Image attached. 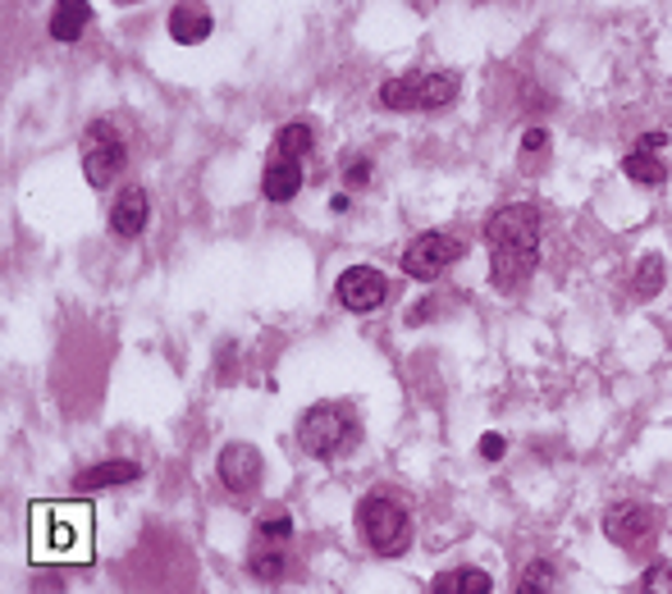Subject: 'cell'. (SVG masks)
Returning <instances> with one entry per match:
<instances>
[{"label":"cell","mask_w":672,"mask_h":594,"mask_svg":"<svg viewBox=\"0 0 672 594\" xmlns=\"http://www.w3.org/2000/svg\"><path fill=\"white\" fill-rule=\"evenodd\" d=\"M458 74H448V69H435V74H403V78H389L380 83V106L384 110H398V114H421V110H444L458 97Z\"/></svg>","instance_id":"6da1fadb"},{"label":"cell","mask_w":672,"mask_h":594,"mask_svg":"<svg viewBox=\"0 0 672 594\" xmlns=\"http://www.w3.org/2000/svg\"><path fill=\"white\" fill-rule=\"evenodd\" d=\"M357 531L380 558H398L407 554V544H412V517L398 498L389 494H367L362 504H357Z\"/></svg>","instance_id":"7a4b0ae2"},{"label":"cell","mask_w":672,"mask_h":594,"mask_svg":"<svg viewBox=\"0 0 672 594\" xmlns=\"http://www.w3.org/2000/svg\"><path fill=\"white\" fill-rule=\"evenodd\" d=\"M298 444H302V453L329 462L357 444V425L339 402H316V408H307L298 416Z\"/></svg>","instance_id":"3957f363"},{"label":"cell","mask_w":672,"mask_h":594,"mask_svg":"<svg viewBox=\"0 0 672 594\" xmlns=\"http://www.w3.org/2000/svg\"><path fill=\"white\" fill-rule=\"evenodd\" d=\"M129 165V142L119 137V129L110 124V119H92L87 133H83V174L87 183L101 193V187H110L119 174H124Z\"/></svg>","instance_id":"277c9868"},{"label":"cell","mask_w":672,"mask_h":594,"mask_svg":"<svg viewBox=\"0 0 672 594\" xmlns=\"http://www.w3.org/2000/svg\"><path fill=\"white\" fill-rule=\"evenodd\" d=\"M33 526H37V549H33L37 562L64 558V554L83 558V544H87V517H83V508H37Z\"/></svg>","instance_id":"5b68a950"},{"label":"cell","mask_w":672,"mask_h":594,"mask_svg":"<svg viewBox=\"0 0 672 594\" xmlns=\"http://www.w3.org/2000/svg\"><path fill=\"white\" fill-rule=\"evenodd\" d=\"M463 256H467V243H463V238L430 229V233L412 238V243L403 247V275H407V279H421V283H435L448 266H458Z\"/></svg>","instance_id":"8992f818"},{"label":"cell","mask_w":672,"mask_h":594,"mask_svg":"<svg viewBox=\"0 0 672 594\" xmlns=\"http://www.w3.org/2000/svg\"><path fill=\"white\" fill-rule=\"evenodd\" d=\"M540 206L531 202H508L485 220V243L490 247H540Z\"/></svg>","instance_id":"52a82bcc"},{"label":"cell","mask_w":672,"mask_h":594,"mask_svg":"<svg viewBox=\"0 0 672 594\" xmlns=\"http://www.w3.org/2000/svg\"><path fill=\"white\" fill-rule=\"evenodd\" d=\"M215 475L233 498H252L261 489V475H266V458H261L256 444H225L220 458H215Z\"/></svg>","instance_id":"ba28073f"},{"label":"cell","mask_w":672,"mask_h":594,"mask_svg":"<svg viewBox=\"0 0 672 594\" xmlns=\"http://www.w3.org/2000/svg\"><path fill=\"white\" fill-rule=\"evenodd\" d=\"M599 526H604V535L617 544V549L636 554L659 535V512L645 508V504H613V508H604V517H599Z\"/></svg>","instance_id":"9c48e42d"},{"label":"cell","mask_w":672,"mask_h":594,"mask_svg":"<svg viewBox=\"0 0 672 594\" xmlns=\"http://www.w3.org/2000/svg\"><path fill=\"white\" fill-rule=\"evenodd\" d=\"M334 293H339V306H348L352 316H371L389 302V279H384L375 266H352V270L339 275Z\"/></svg>","instance_id":"30bf717a"},{"label":"cell","mask_w":672,"mask_h":594,"mask_svg":"<svg viewBox=\"0 0 672 594\" xmlns=\"http://www.w3.org/2000/svg\"><path fill=\"white\" fill-rule=\"evenodd\" d=\"M540 266V247H490V283L499 293L517 298Z\"/></svg>","instance_id":"8fae6325"},{"label":"cell","mask_w":672,"mask_h":594,"mask_svg":"<svg viewBox=\"0 0 672 594\" xmlns=\"http://www.w3.org/2000/svg\"><path fill=\"white\" fill-rule=\"evenodd\" d=\"M152 225V197H147V187H137L129 183L124 193H119L110 202V233L115 238H142Z\"/></svg>","instance_id":"7c38bea8"},{"label":"cell","mask_w":672,"mask_h":594,"mask_svg":"<svg viewBox=\"0 0 672 594\" xmlns=\"http://www.w3.org/2000/svg\"><path fill=\"white\" fill-rule=\"evenodd\" d=\"M302 183H307L302 160H293V156H271L266 174H261V197L284 206V202H293L302 193Z\"/></svg>","instance_id":"4fadbf2b"},{"label":"cell","mask_w":672,"mask_h":594,"mask_svg":"<svg viewBox=\"0 0 672 594\" xmlns=\"http://www.w3.org/2000/svg\"><path fill=\"white\" fill-rule=\"evenodd\" d=\"M211 28H215V19H211V10H206V0H179V5L170 10V37H175L179 46L206 41Z\"/></svg>","instance_id":"5bb4252c"},{"label":"cell","mask_w":672,"mask_h":594,"mask_svg":"<svg viewBox=\"0 0 672 594\" xmlns=\"http://www.w3.org/2000/svg\"><path fill=\"white\" fill-rule=\"evenodd\" d=\"M142 475V466L137 462H129V458H110V462H96V466H87V471H79V489L87 494V489H119V485H133Z\"/></svg>","instance_id":"9a60e30c"},{"label":"cell","mask_w":672,"mask_h":594,"mask_svg":"<svg viewBox=\"0 0 672 594\" xmlns=\"http://www.w3.org/2000/svg\"><path fill=\"white\" fill-rule=\"evenodd\" d=\"M87 23H92V5H87V0H56V10H51V37L56 41L74 46L87 33Z\"/></svg>","instance_id":"2e32d148"},{"label":"cell","mask_w":672,"mask_h":594,"mask_svg":"<svg viewBox=\"0 0 672 594\" xmlns=\"http://www.w3.org/2000/svg\"><path fill=\"white\" fill-rule=\"evenodd\" d=\"M494 577L485 567H453V572H440L430 581V594H490Z\"/></svg>","instance_id":"e0dca14e"},{"label":"cell","mask_w":672,"mask_h":594,"mask_svg":"<svg viewBox=\"0 0 672 594\" xmlns=\"http://www.w3.org/2000/svg\"><path fill=\"white\" fill-rule=\"evenodd\" d=\"M549 156H554V137H549V129H526L521 133V147H517V170L521 174H540L544 165H549Z\"/></svg>","instance_id":"ac0fdd59"},{"label":"cell","mask_w":672,"mask_h":594,"mask_svg":"<svg viewBox=\"0 0 672 594\" xmlns=\"http://www.w3.org/2000/svg\"><path fill=\"white\" fill-rule=\"evenodd\" d=\"M622 174H627L632 183H640V187H663L668 165L655 151H632L627 160H622Z\"/></svg>","instance_id":"d6986e66"},{"label":"cell","mask_w":672,"mask_h":594,"mask_svg":"<svg viewBox=\"0 0 672 594\" xmlns=\"http://www.w3.org/2000/svg\"><path fill=\"white\" fill-rule=\"evenodd\" d=\"M663 256L659 252H645L640 256V266H636V279H632V293L640 298V302H650V298H659L663 293Z\"/></svg>","instance_id":"ffe728a7"},{"label":"cell","mask_w":672,"mask_h":594,"mask_svg":"<svg viewBox=\"0 0 672 594\" xmlns=\"http://www.w3.org/2000/svg\"><path fill=\"white\" fill-rule=\"evenodd\" d=\"M248 572L256 577V581H279L284 572H288V562H284V549L279 544H252V554H248Z\"/></svg>","instance_id":"44dd1931"},{"label":"cell","mask_w":672,"mask_h":594,"mask_svg":"<svg viewBox=\"0 0 672 594\" xmlns=\"http://www.w3.org/2000/svg\"><path fill=\"white\" fill-rule=\"evenodd\" d=\"M284 540H293V517L284 508H266L252 526V544H284Z\"/></svg>","instance_id":"7402d4cb"},{"label":"cell","mask_w":672,"mask_h":594,"mask_svg":"<svg viewBox=\"0 0 672 594\" xmlns=\"http://www.w3.org/2000/svg\"><path fill=\"white\" fill-rule=\"evenodd\" d=\"M311 147H316V133H311V124H284V129L275 133V156L302 160Z\"/></svg>","instance_id":"603a6c76"},{"label":"cell","mask_w":672,"mask_h":594,"mask_svg":"<svg viewBox=\"0 0 672 594\" xmlns=\"http://www.w3.org/2000/svg\"><path fill=\"white\" fill-rule=\"evenodd\" d=\"M517 590H521V594H549V590H559V567L549 562V558L526 562V572H521Z\"/></svg>","instance_id":"cb8c5ba5"},{"label":"cell","mask_w":672,"mask_h":594,"mask_svg":"<svg viewBox=\"0 0 672 594\" xmlns=\"http://www.w3.org/2000/svg\"><path fill=\"white\" fill-rule=\"evenodd\" d=\"M640 590H650V594H672V562H655L650 572L640 577Z\"/></svg>","instance_id":"d4e9b609"},{"label":"cell","mask_w":672,"mask_h":594,"mask_svg":"<svg viewBox=\"0 0 672 594\" xmlns=\"http://www.w3.org/2000/svg\"><path fill=\"white\" fill-rule=\"evenodd\" d=\"M371 160L367 156H357V160H348V170H344V183L348 187H371Z\"/></svg>","instance_id":"484cf974"},{"label":"cell","mask_w":672,"mask_h":594,"mask_svg":"<svg viewBox=\"0 0 672 594\" xmlns=\"http://www.w3.org/2000/svg\"><path fill=\"white\" fill-rule=\"evenodd\" d=\"M503 453H508V439H503L499 431H490V435H480V458H485V462H499Z\"/></svg>","instance_id":"4316f807"},{"label":"cell","mask_w":672,"mask_h":594,"mask_svg":"<svg viewBox=\"0 0 672 594\" xmlns=\"http://www.w3.org/2000/svg\"><path fill=\"white\" fill-rule=\"evenodd\" d=\"M663 142H668L663 133H645V137H636V151H655V156H659Z\"/></svg>","instance_id":"83f0119b"},{"label":"cell","mask_w":672,"mask_h":594,"mask_svg":"<svg viewBox=\"0 0 672 594\" xmlns=\"http://www.w3.org/2000/svg\"><path fill=\"white\" fill-rule=\"evenodd\" d=\"M329 210H334V216H344V210H348V193H339V197H329Z\"/></svg>","instance_id":"f1b7e54d"}]
</instances>
